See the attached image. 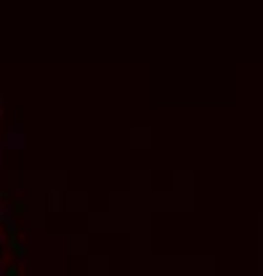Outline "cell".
<instances>
[]
</instances>
